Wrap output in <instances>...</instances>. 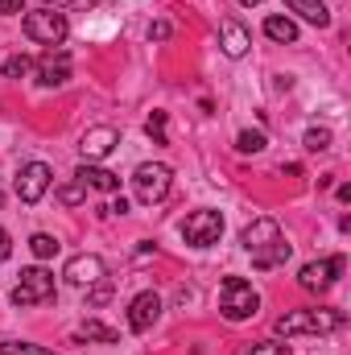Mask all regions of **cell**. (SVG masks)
<instances>
[{
	"label": "cell",
	"mask_w": 351,
	"mask_h": 355,
	"mask_svg": "<svg viewBox=\"0 0 351 355\" xmlns=\"http://www.w3.org/2000/svg\"><path fill=\"white\" fill-rule=\"evenodd\" d=\"M219 310H223L228 322H248V318H257V310H261V293H257L244 277H223Z\"/></svg>",
	"instance_id": "obj_3"
},
{
	"label": "cell",
	"mask_w": 351,
	"mask_h": 355,
	"mask_svg": "<svg viewBox=\"0 0 351 355\" xmlns=\"http://www.w3.org/2000/svg\"><path fill=\"white\" fill-rule=\"evenodd\" d=\"M75 178H79V182H83V186H95V190H103V194H116V190H120V178L112 174V170H103V166H79V170H75Z\"/></svg>",
	"instance_id": "obj_15"
},
{
	"label": "cell",
	"mask_w": 351,
	"mask_h": 355,
	"mask_svg": "<svg viewBox=\"0 0 351 355\" xmlns=\"http://www.w3.org/2000/svg\"><path fill=\"white\" fill-rule=\"evenodd\" d=\"M120 145V132L112 128V124H99V128H87L83 132V141H79V153L87 157V162H103L112 149Z\"/></svg>",
	"instance_id": "obj_12"
},
{
	"label": "cell",
	"mask_w": 351,
	"mask_h": 355,
	"mask_svg": "<svg viewBox=\"0 0 351 355\" xmlns=\"http://www.w3.org/2000/svg\"><path fill=\"white\" fill-rule=\"evenodd\" d=\"M264 33L273 42H298V25L289 17H264Z\"/></svg>",
	"instance_id": "obj_17"
},
{
	"label": "cell",
	"mask_w": 351,
	"mask_h": 355,
	"mask_svg": "<svg viewBox=\"0 0 351 355\" xmlns=\"http://www.w3.org/2000/svg\"><path fill=\"white\" fill-rule=\"evenodd\" d=\"M343 327L339 310H289L285 318H277V335L293 339V335H331Z\"/></svg>",
	"instance_id": "obj_4"
},
{
	"label": "cell",
	"mask_w": 351,
	"mask_h": 355,
	"mask_svg": "<svg viewBox=\"0 0 351 355\" xmlns=\"http://www.w3.org/2000/svg\"><path fill=\"white\" fill-rule=\"evenodd\" d=\"M8 257H12V236H8V232L0 227V265H4Z\"/></svg>",
	"instance_id": "obj_28"
},
{
	"label": "cell",
	"mask_w": 351,
	"mask_h": 355,
	"mask_svg": "<svg viewBox=\"0 0 351 355\" xmlns=\"http://www.w3.org/2000/svg\"><path fill=\"white\" fill-rule=\"evenodd\" d=\"M79 339H95V343H120V335H116L112 327L95 322V318H87V322L79 327Z\"/></svg>",
	"instance_id": "obj_18"
},
{
	"label": "cell",
	"mask_w": 351,
	"mask_h": 355,
	"mask_svg": "<svg viewBox=\"0 0 351 355\" xmlns=\"http://www.w3.org/2000/svg\"><path fill=\"white\" fill-rule=\"evenodd\" d=\"M29 248H33V257H37V261L58 257V240H54V236H46V232H37V236L29 240Z\"/></svg>",
	"instance_id": "obj_21"
},
{
	"label": "cell",
	"mask_w": 351,
	"mask_h": 355,
	"mask_svg": "<svg viewBox=\"0 0 351 355\" xmlns=\"http://www.w3.org/2000/svg\"><path fill=\"white\" fill-rule=\"evenodd\" d=\"M50 182H54V174H50V166L46 162H29V166H21L17 170V182H12V190H17V198L21 202H42V194L50 190Z\"/></svg>",
	"instance_id": "obj_8"
},
{
	"label": "cell",
	"mask_w": 351,
	"mask_h": 355,
	"mask_svg": "<svg viewBox=\"0 0 351 355\" xmlns=\"http://www.w3.org/2000/svg\"><path fill=\"white\" fill-rule=\"evenodd\" d=\"M83 198H87V186H83L79 178H75V182H67V186L58 190V202H67V207H79Z\"/></svg>",
	"instance_id": "obj_23"
},
{
	"label": "cell",
	"mask_w": 351,
	"mask_h": 355,
	"mask_svg": "<svg viewBox=\"0 0 351 355\" xmlns=\"http://www.w3.org/2000/svg\"><path fill=\"white\" fill-rule=\"evenodd\" d=\"M67 33H71V25H67L62 8L37 4V8L25 12V37H29V42H42V46H50V50H58V46L67 42Z\"/></svg>",
	"instance_id": "obj_2"
},
{
	"label": "cell",
	"mask_w": 351,
	"mask_h": 355,
	"mask_svg": "<svg viewBox=\"0 0 351 355\" xmlns=\"http://www.w3.org/2000/svg\"><path fill=\"white\" fill-rule=\"evenodd\" d=\"M302 145H306L310 153H327V149H331V128H310Z\"/></svg>",
	"instance_id": "obj_22"
},
{
	"label": "cell",
	"mask_w": 351,
	"mask_h": 355,
	"mask_svg": "<svg viewBox=\"0 0 351 355\" xmlns=\"http://www.w3.org/2000/svg\"><path fill=\"white\" fill-rule=\"evenodd\" d=\"M157 318H162V297H157L153 289H145V293H137V297L128 302V327H132L137 335L149 331Z\"/></svg>",
	"instance_id": "obj_11"
},
{
	"label": "cell",
	"mask_w": 351,
	"mask_h": 355,
	"mask_svg": "<svg viewBox=\"0 0 351 355\" xmlns=\"http://www.w3.org/2000/svg\"><path fill=\"white\" fill-rule=\"evenodd\" d=\"M50 8H83V4H95V0H42Z\"/></svg>",
	"instance_id": "obj_29"
},
{
	"label": "cell",
	"mask_w": 351,
	"mask_h": 355,
	"mask_svg": "<svg viewBox=\"0 0 351 355\" xmlns=\"http://www.w3.org/2000/svg\"><path fill=\"white\" fill-rule=\"evenodd\" d=\"M0 71H4V79H25V75L33 71V58H29V54H12V58H4Z\"/></svg>",
	"instance_id": "obj_19"
},
{
	"label": "cell",
	"mask_w": 351,
	"mask_h": 355,
	"mask_svg": "<svg viewBox=\"0 0 351 355\" xmlns=\"http://www.w3.org/2000/svg\"><path fill=\"white\" fill-rule=\"evenodd\" d=\"M264 145H268L264 132H252V128H244V132L236 137V153H244V157H248V153H261Z\"/></svg>",
	"instance_id": "obj_20"
},
{
	"label": "cell",
	"mask_w": 351,
	"mask_h": 355,
	"mask_svg": "<svg viewBox=\"0 0 351 355\" xmlns=\"http://www.w3.org/2000/svg\"><path fill=\"white\" fill-rule=\"evenodd\" d=\"M219 46H223L228 58H244L248 46H252V37H248V29H244L240 21H223V25H219Z\"/></svg>",
	"instance_id": "obj_14"
},
{
	"label": "cell",
	"mask_w": 351,
	"mask_h": 355,
	"mask_svg": "<svg viewBox=\"0 0 351 355\" xmlns=\"http://www.w3.org/2000/svg\"><path fill=\"white\" fill-rule=\"evenodd\" d=\"M0 355H50V352H42L33 343H0Z\"/></svg>",
	"instance_id": "obj_25"
},
{
	"label": "cell",
	"mask_w": 351,
	"mask_h": 355,
	"mask_svg": "<svg viewBox=\"0 0 351 355\" xmlns=\"http://www.w3.org/2000/svg\"><path fill=\"white\" fill-rule=\"evenodd\" d=\"M170 186H174V174H170V166H162V162H145V166H137V174H132V194H137V202H162L166 194H170Z\"/></svg>",
	"instance_id": "obj_5"
},
{
	"label": "cell",
	"mask_w": 351,
	"mask_h": 355,
	"mask_svg": "<svg viewBox=\"0 0 351 355\" xmlns=\"http://www.w3.org/2000/svg\"><path fill=\"white\" fill-rule=\"evenodd\" d=\"M71 79V54L67 50H46L37 62V83L42 87H62Z\"/></svg>",
	"instance_id": "obj_13"
},
{
	"label": "cell",
	"mask_w": 351,
	"mask_h": 355,
	"mask_svg": "<svg viewBox=\"0 0 351 355\" xmlns=\"http://www.w3.org/2000/svg\"><path fill=\"white\" fill-rule=\"evenodd\" d=\"M71 285H79V289H87L95 281H103L108 277V265H103V257H95V252H83V257H71L67 261V272H62Z\"/></svg>",
	"instance_id": "obj_10"
},
{
	"label": "cell",
	"mask_w": 351,
	"mask_h": 355,
	"mask_svg": "<svg viewBox=\"0 0 351 355\" xmlns=\"http://www.w3.org/2000/svg\"><path fill=\"white\" fill-rule=\"evenodd\" d=\"M112 297V281L103 277V281H95V289H91V297H87V306H103Z\"/></svg>",
	"instance_id": "obj_26"
},
{
	"label": "cell",
	"mask_w": 351,
	"mask_h": 355,
	"mask_svg": "<svg viewBox=\"0 0 351 355\" xmlns=\"http://www.w3.org/2000/svg\"><path fill=\"white\" fill-rule=\"evenodd\" d=\"M219 236H223V215L219 211H194V215L182 219V240L190 248H211V244H219Z\"/></svg>",
	"instance_id": "obj_7"
},
{
	"label": "cell",
	"mask_w": 351,
	"mask_h": 355,
	"mask_svg": "<svg viewBox=\"0 0 351 355\" xmlns=\"http://www.w3.org/2000/svg\"><path fill=\"white\" fill-rule=\"evenodd\" d=\"M54 297V272H46L42 265L25 268L21 281L12 285V306H42Z\"/></svg>",
	"instance_id": "obj_6"
},
{
	"label": "cell",
	"mask_w": 351,
	"mask_h": 355,
	"mask_svg": "<svg viewBox=\"0 0 351 355\" xmlns=\"http://www.w3.org/2000/svg\"><path fill=\"white\" fill-rule=\"evenodd\" d=\"M149 37H153V42H166V37H170V25H166V21H157V25L149 29Z\"/></svg>",
	"instance_id": "obj_31"
},
{
	"label": "cell",
	"mask_w": 351,
	"mask_h": 355,
	"mask_svg": "<svg viewBox=\"0 0 351 355\" xmlns=\"http://www.w3.org/2000/svg\"><path fill=\"white\" fill-rule=\"evenodd\" d=\"M21 8H25V0H0V17L4 12H21Z\"/></svg>",
	"instance_id": "obj_32"
},
{
	"label": "cell",
	"mask_w": 351,
	"mask_h": 355,
	"mask_svg": "<svg viewBox=\"0 0 351 355\" xmlns=\"http://www.w3.org/2000/svg\"><path fill=\"white\" fill-rule=\"evenodd\" d=\"M145 132L153 137V145H170V141H166V112H153V116L145 120Z\"/></svg>",
	"instance_id": "obj_24"
},
{
	"label": "cell",
	"mask_w": 351,
	"mask_h": 355,
	"mask_svg": "<svg viewBox=\"0 0 351 355\" xmlns=\"http://www.w3.org/2000/svg\"><path fill=\"white\" fill-rule=\"evenodd\" d=\"M343 272V257H327V261H310V265H302L298 272V285L302 289H310V293H323V289H331L335 285V277Z\"/></svg>",
	"instance_id": "obj_9"
},
{
	"label": "cell",
	"mask_w": 351,
	"mask_h": 355,
	"mask_svg": "<svg viewBox=\"0 0 351 355\" xmlns=\"http://www.w3.org/2000/svg\"><path fill=\"white\" fill-rule=\"evenodd\" d=\"M240 244H244V252L252 257V265L268 272V268H281L289 261V244H285V236H281V227H277V219H252L248 227H244V236H240Z\"/></svg>",
	"instance_id": "obj_1"
},
{
	"label": "cell",
	"mask_w": 351,
	"mask_h": 355,
	"mask_svg": "<svg viewBox=\"0 0 351 355\" xmlns=\"http://www.w3.org/2000/svg\"><path fill=\"white\" fill-rule=\"evenodd\" d=\"M248 355H289V352H285V343H261V347H252Z\"/></svg>",
	"instance_id": "obj_27"
},
{
	"label": "cell",
	"mask_w": 351,
	"mask_h": 355,
	"mask_svg": "<svg viewBox=\"0 0 351 355\" xmlns=\"http://www.w3.org/2000/svg\"><path fill=\"white\" fill-rule=\"evenodd\" d=\"M285 8L289 12H298L302 21H310V25H331V12H327V4L323 0H285Z\"/></svg>",
	"instance_id": "obj_16"
},
{
	"label": "cell",
	"mask_w": 351,
	"mask_h": 355,
	"mask_svg": "<svg viewBox=\"0 0 351 355\" xmlns=\"http://www.w3.org/2000/svg\"><path fill=\"white\" fill-rule=\"evenodd\" d=\"M240 4H244V8H252V4H261V0H240Z\"/></svg>",
	"instance_id": "obj_33"
},
{
	"label": "cell",
	"mask_w": 351,
	"mask_h": 355,
	"mask_svg": "<svg viewBox=\"0 0 351 355\" xmlns=\"http://www.w3.org/2000/svg\"><path fill=\"white\" fill-rule=\"evenodd\" d=\"M108 215H128V198H124V194H116V198H112V207H108Z\"/></svg>",
	"instance_id": "obj_30"
}]
</instances>
